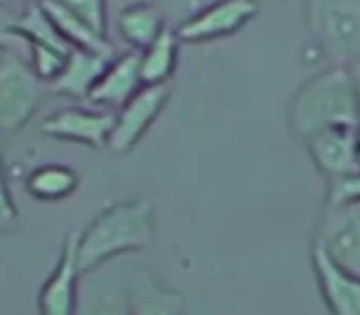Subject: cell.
<instances>
[{
  "label": "cell",
  "instance_id": "6da1fadb",
  "mask_svg": "<svg viewBox=\"0 0 360 315\" xmlns=\"http://www.w3.org/2000/svg\"><path fill=\"white\" fill-rule=\"evenodd\" d=\"M289 123L304 140L330 128H358L360 94L350 67H328L306 79L289 104Z\"/></svg>",
  "mask_w": 360,
  "mask_h": 315
},
{
  "label": "cell",
  "instance_id": "7a4b0ae2",
  "mask_svg": "<svg viewBox=\"0 0 360 315\" xmlns=\"http://www.w3.org/2000/svg\"><path fill=\"white\" fill-rule=\"evenodd\" d=\"M155 239L153 205L143 197L106 205L94 220L79 232V266L94 271L126 254L146 249Z\"/></svg>",
  "mask_w": 360,
  "mask_h": 315
},
{
  "label": "cell",
  "instance_id": "3957f363",
  "mask_svg": "<svg viewBox=\"0 0 360 315\" xmlns=\"http://www.w3.org/2000/svg\"><path fill=\"white\" fill-rule=\"evenodd\" d=\"M304 20L330 67H350L360 57V0H304Z\"/></svg>",
  "mask_w": 360,
  "mask_h": 315
},
{
  "label": "cell",
  "instance_id": "277c9868",
  "mask_svg": "<svg viewBox=\"0 0 360 315\" xmlns=\"http://www.w3.org/2000/svg\"><path fill=\"white\" fill-rule=\"evenodd\" d=\"M47 84L18 52H0V130L15 133L35 116Z\"/></svg>",
  "mask_w": 360,
  "mask_h": 315
},
{
  "label": "cell",
  "instance_id": "5b68a950",
  "mask_svg": "<svg viewBox=\"0 0 360 315\" xmlns=\"http://www.w3.org/2000/svg\"><path fill=\"white\" fill-rule=\"evenodd\" d=\"M314 246L323 249L345 271L360 276V200L326 202Z\"/></svg>",
  "mask_w": 360,
  "mask_h": 315
},
{
  "label": "cell",
  "instance_id": "8992f818",
  "mask_svg": "<svg viewBox=\"0 0 360 315\" xmlns=\"http://www.w3.org/2000/svg\"><path fill=\"white\" fill-rule=\"evenodd\" d=\"M77 315H131L126 256L82 274Z\"/></svg>",
  "mask_w": 360,
  "mask_h": 315
},
{
  "label": "cell",
  "instance_id": "52a82bcc",
  "mask_svg": "<svg viewBox=\"0 0 360 315\" xmlns=\"http://www.w3.org/2000/svg\"><path fill=\"white\" fill-rule=\"evenodd\" d=\"M259 13V0H212L205 8L180 20L175 32L180 42H210L242 30Z\"/></svg>",
  "mask_w": 360,
  "mask_h": 315
},
{
  "label": "cell",
  "instance_id": "ba28073f",
  "mask_svg": "<svg viewBox=\"0 0 360 315\" xmlns=\"http://www.w3.org/2000/svg\"><path fill=\"white\" fill-rule=\"evenodd\" d=\"M170 84H153L141 86L119 111H116V123L111 130L109 148L114 153L124 155L139 145V140L148 133V128L155 123L160 111L165 109L170 99Z\"/></svg>",
  "mask_w": 360,
  "mask_h": 315
},
{
  "label": "cell",
  "instance_id": "9c48e42d",
  "mask_svg": "<svg viewBox=\"0 0 360 315\" xmlns=\"http://www.w3.org/2000/svg\"><path fill=\"white\" fill-rule=\"evenodd\" d=\"M77 249H79V232H72L62 244L50 279L45 281L40 295H37L40 315H77L79 283L82 274H84L79 266V251Z\"/></svg>",
  "mask_w": 360,
  "mask_h": 315
},
{
  "label": "cell",
  "instance_id": "30bf717a",
  "mask_svg": "<svg viewBox=\"0 0 360 315\" xmlns=\"http://www.w3.org/2000/svg\"><path fill=\"white\" fill-rule=\"evenodd\" d=\"M114 123L116 111L94 109V106L91 109L70 106V109H60L55 114L45 116L40 123V130L57 140H70V143L101 148V145H109Z\"/></svg>",
  "mask_w": 360,
  "mask_h": 315
},
{
  "label": "cell",
  "instance_id": "8fae6325",
  "mask_svg": "<svg viewBox=\"0 0 360 315\" xmlns=\"http://www.w3.org/2000/svg\"><path fill=\"white\" fill-rule=\"evenodd\" d=\"M306 148L321 175L330 182L345 180L360 173L358 128H330L306 140Z\"/></svg>",
  "mask_w": 360,
  "mask_h": 315
},
{
  "label": "cell",
  "instance_id": "7c38bea8",
  "mask_svg": "<svg viewBox=\"0 0 360 315\" xmlns=\"http://www.w3.org/2000/svg\"><path fill=\"white\" fill-rule=\"evenodd\" d=\"M311 264L319 281L321 298L330 315H360V276L338 266L323 249L314 246Z\"/></svg>",
  "mask_w": 360,
  "mask_h": 315
},
{
  "label": "cell",
  "instance_id": "4fadbf2b",
  "mask_svg": "<svg viewBox=\"0 0 360 315\" xmlns=\"http://www.w3.org/2000/svg\"><path fill=\"white\" fill-rule=\"evenodd\" d=\"M143 86L141 81V55L139 50H129L124 55L114 57L106 67V72L101 74V79L96 81V86L89 94V104L94 109H106L116 111Z\"/></svg>",
  "mask_w": 360,
  "mask_h": 315
},
{
  "label": "cell",
  "instance_id": "5bb4252c",
  "mask_svg": "<svg viewBox=\"0 0 360 315\" xmlns=\"http://www.w3.org/2000/svg\"><path fill=\"white\" fill-rule=\"evenodd\" d=\"M129 308L131 315H186V300L148 269L129 261Z\"/></svg>",
  "mask_w": 360,
  "mask_h": 315
},
{
  "label": "cell",
  "instance_id": "9a60e30c",
  "mask_svg": "<svg viewBox=\"0 0 360 315\" xmlns=\"http://www.w3.org/2000/svg\"><path fill=\"white\" fill-rule=\"evenodd\" d=\"M114 57L116 55H106V52L72 47L62 72L47 84V89L57 91V94H62V96H70V99L86 101L91 89H94L96 81L101 79V74L106 72V67H109V62L114 60Z\"/></svg>",
  "mask_w": 360,
  "mask_h": 315
},
{
  "label": "cell",
  "instance_id": "2e32d148",
  "mask_svg": "<svg viewBox=\"0 0 360 315\" xmlns=\"http://www.w3.org/2000/svg\"><path fill=\"white\" fill-rule=\"evenodd\" d=\"M168 15L153 3H121L116 13V32L131 50H146L168 27Z\"/></svg>",
  "mask_w": 360,
  "mask_h": 315
},
{
  "label": "cell",
  "instance_id": "e0dca14e",
  "mask_svg": "<svg viewBox=\"0 0 360 315\" xmlns=\"http://www.w3.org/2000/svg\"><path fill=\"white\" fill-rule=\"evenodd\" d=\"M180 37L173 25H168L146 50H141V81L143 86L170 84L175 67H178Z\"/></svg>",
  "mask_w": 360,
  "mask_h": 315
},
{
  "label": "cell",
  "instance_id": "ac0fdd59",
  "mask_svg": "<svg viewBox=\"0 0 360 315\" xmlns=\"http://www.w3.org/2000/svg\"><path fill=\"white\" fill-rule=\"evenodd\" d=\"M79 187V173L62 163H45L27 173L25 190L40 202H57L75 195Z\"/></svg>",
  "mask_w": 360,
  "mask_h": 315
},
{
  "label": "cell",
  "instance_id": "d6986e66",
  "mask_svg": "<svg viewBox=\"0 0 360 315\" xmlns=\"http://www.w3.org/2000/svg\"><path fill=\"white\" fill-rule=\"evenodd\" d=\"M55 3H60L94 32L106 37V0H55Z\"/></svg>",
  "mask_w": 360,
  "mask_h": 315
},
{
  "label": "cell",
  "instance_id": "ffe728a7",
  "mask_svg": "<svg viewBox=\"0 0 360 315\" xmlns=\"http://www.w3.org/2000/svg\"><path fill=\"white\" fill-rule=\"evenodd\" d=\"M18 13L20 8H8V6H0V52L8 50V52H18L20 57H27V45L20 35H15V20H18Z\"/></svg>",
  "mask_w": 360,
  "mask_h": 315
},
{
  "label": "cell",
  "instance_id": "44dd1931",
  "mask_svg": "<svg viewBox=\"0 0 360 315\" xmlns=\"http://www.w3.org/2000/svg\"><path fill=\"white\" fill-rule=\"evenodd\" d=\"M18 224V207L13 202L11 187L6 180V168H3V145H0V232H11Z\"/></svg>",
  "mask_w": 360,
  "mask_h": 315
},
{
  "label": "cell",
  "instance_id": "7402d4cb",
  "mask_svg": "<svg viewBox=\"0 0 360 315\" xmlns=\"http://www.w3.org/2000/svg\"><path fill=\"white\" fill-rule=\"evenodd\" d=\"M121 3H153V6H158L165 15L180 13L183 20H186L188 15H193L195 11L205 8L207 3H212V0H121Z\"/></svg>",
  "mask_w": 360,
  "mask_h": 315
},
{
  "label": "cell",
  "instance_id": "603a6c76",
  "mask_svg": "<svg viewBox=\"0 0 360 315\" xmlns=\"http://www.w3.org/2000/svg\"><path fill=\"white\" fill-rule=\"evenodd\" d=\"M350 200H360V173L328 185V200L326 202H350Z\"/></svg>",
  "mask_w": 360,
  "mask_h": 315
},
{
  "label": "cell",
  "instance_id": "cb8c5ba5",
  "mask_svg": "<svg viewBox=\"0 0 360 315\" xmlns=\"http://www.w3.org/2000/svg\"><path fill=\"white\" fill-rule=\"evenodd\" d=\"M350 72H353V79H355V86H358V94H360V57L350 65Z\"/></svg>",
  "mask_w": 360,
  "mask_h": 315
},
{
  "label": "cell",
  "instance_id": "d4e9b609",
  "mask_svg": "<svg viewBox=\"0 0 360 315\" xmlns=\"http://www.w3.org/2000/svg\"><path fill=\"white\" fill-rule=\"evenodd\" d=\"M15 3H18V0H0V6H8V8H13Z\"/></svg>",
  "mask_w": 360,
  "mask_h": 315
},
{
  "label": "cell",
  "instance_id": "484cf974",
  "mask_svg": "<svg viewBox=\"0 0 360 315\" xmlns=\"http://www.w3.org/2000/svg\"><path fill=\"white\" fill-rule=\"evenodd\" d=\"M358 130H360V126H358Z\"/></svg>",
  "mask_w": 360,
  "mask_h": 315
}]
</instances>
